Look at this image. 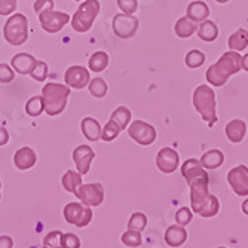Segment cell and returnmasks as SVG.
<instances>
[{
	"instance_id": "1",
	"label": "cell",
	"mask_w": 248,
	"mask_h": 248,
	"mask_svg": "<svg viewBox=\"0 0 248 248\" xmlns=\"http://www.w3.org/2000/svg\"><path fill=\"white\" fill-rule=\"evenodd\" d=\"M242 69V57L236 51L224 52L218 61L208 67L205 73L207 82L213 86H223L231 76L239 73Z\"/></svg>"
},
{
	"instance_id": "2",
	"label": "cell",
	"mask_w": 248,
	"mask_h": 248,
	"mask_svg": "<svg viewBox=\"0 0 248 248\" xmlns=\"http://www.w3.org/2000/svg\"><path fill=\"white\" fill-rule=\"evenodd\" d=\"M70 91H72V88L67 85L48 82L42 88L45 111H46L49 116L61 115L67 106V100L70 97Z\"/></svg>"
},
{
	"instance_id": "3",
	"label": "cell",
	"mask_w": 248,
	"mask_h": 248,
	"mask_svg": "<svg viewBox=\"0 0 248 248\" xmlns=\"http://www.w3.org/2000/svg\"><path fill=\"white\" fill-rule=\"evenodd\" d=\"M193 106L198 113L202 116L210 126H213L217 122V113H216V94L214 89L207 85H199L193 91Z\"/></svg>"
},
{
	"instance_id": "4",
	"label": "cell",
	"mask_w": 248,
	"mask_h": 248,
	"mask_svg": "<svg viewBox=\"0 0 248 248\" xmlns=\"http://www.w3.org/2000/svg\"><path fill=\"white\" fill-rule=\"evenodd\" d=\"M3 37L12 46H21L29 39V19L24 14H14L3 27Z\"/></svg>"
},
{
	"instance_id": "5",
	"label": "cell",
	"mask_w": 248,
	"mask_h": 248,
	"mask_svg": "<svg viewBox=\"0 0 248 248\" xmlns=\"http://www.w3.org/2000/svg\"><path fill=\"white\" fill-rule=\"evenodd\" d=\"M100 14V2L98 0H85L78 8L75 15L72 16V27L78 33H86L91 30L95 18Z\"/></svg>"
},
{
	"instance_id": "6",
	"label": "cell",
	"mask_w": 248,
	"mask_h": 248,
	"mask_svg": "<svg viewBox=\"0 0 248 248\" xmlns=\"http://www.w3.org/2000/svg\"><path fill=\"white\" fill-rule=\"evenodd\" d=\"M64 218L67 223L73 224L76 228H85L93 220V210L86 204H79V202H70L62 210Z\"/></svg>"
},
{
	"instance_id": "7",
	"label": "cell",
	"mask_w": 248,
	"mask_h": 248,
	"mask_svg": "<svg viewBox=\"0 0 248 248\" xmlns=\"http://www.w3.org/2000/svg\"><path fill=\"white\" fill-rule=\"evenodd\" d=\"M128 135L140 146H150L156 141L157 132L153 125L144 121H134L128 125Z\"/></svg>"
},
{
	"instance_id": "8",
	"label": "cell",
	"mask_w": 248,
	"mask_h": 248,
	"mask_svg": "<svg viewBox=\"0 0 248 248\" xmlns=\"http://www.w3.org/2000/svg\"><path fill=\"white\" fill-rule=\"evenodd\" d=\"M111 27H113V33L118 37H121V39H131V37L135 36V33L139 31L140 21H139L137 16L122 12V14H118L113 18Z\"/></svg>"
},
{
	"instance_id": "9",
	"label": "cell",
	"mask_w": 248,
	"mask_h": 248,
	"mask_svg": "<svg viewBox=\"0 0 248 248\" xmlns=\"http://www.w3.org/2000/svg\"><path fill=\"white\" fill-rule=\"evenodd\" d=\"M72 16L65 12H58L54 9H48L39 14V21L40 26L45 31L48 33H58L60 30L64 29L65 24H69Z\"/></svg>"
},
{
	"instance_id": "10",
	"label": "cell",
	"mask_w": 248,
	"mask_h": 248,
	"mask_svg": "<svg viewBox=\"0 0 248 248\" xmlns=\"http://www.w3.org/2000/svg\"><path fill=\"white\" fill-rule=\"evenodd\" d=\"M75 195L78 196V199L82 201V204H86L89 207H98L104 201V187L100 183L80 185Z\"/></svg>"
},
{
	"instance_id": "11",
	"label": "cell",
	"mask_w": 248,
	"mask_h": 248,
	"mask_svg": "<svg viewBox=\"0 0 248 248\" xmlns=\"http://www.w3.org/2000/svg\"><path fill=\"white\" fill-rule=\"evenodd\" d=\"M180 155L172 147H164L156 155V167L164 174H171L178 170Z\"/></svg>"
},
{
	"instance_id": "12",
	"label": "cell",
	"mask_w": 248,
	"mask_h": 248,
	"mask_svg": "<svg viewBox=\"0 0 248 248\" xmlns=\"http://www.w3.org/2000/svg\"><path fill=\"white\" fill-rule=\"evenodd\" d=\"M228 182L238 196H248V167L238 165L228 174Z\"/></svg>"
},
{
	"instance_id": "13",
	"label": "cell",
	"mask_w": 248,
	"mask_h": 248,
	"mask_svg": "<svg viewBox=\"0 0 248 248\" xmlns=\"http://www.w3.org/2000/svg\"><path fill=\"white\" fill-rule=\"evenodd\" d=\"M208 182L210 178L205 177V178H199L196 182L190 183L189 187H190V207H192V211L193 213H198L199 208L202 207V204L208 199V196L211 195L208 192Z\"/></svg>"
},
{
	"instance_id": "14",
	"label": "cell",
	"mask_w": 248,
	"mask_h": 248,
	"mask_svg": "<svg viewBox=\"0 0 248 248\" xmlns=\"http://www.w3.org/2000/svg\"><path fill=\"white\" fill-rule=\"evenodd\" d=\"M64 80L67 86H70L73 89H82L88 86L89 80H91V76H89L88 69H85L83 65H72L67 69L64 75Z\"/></svg>"
},
{
	"instance_id": "15",
	"label": "cell",
	"mask_w": 248,
	"mask_h": 248,
	"mask_svg": "<svg viewBox=\"0 0 248 248\" xmlns=\"http://www.w3.org/2000/svg\"><path fill=\"white\" fill-rule=\"evenodd\" d=\"M72 157H73V161H75V164H76L78 171H79L82 175H85V174H88L89 167H91V164H93V161H94L95 152H94L91 147H89V146L82 144V146H78V147L73 150Z\"/></svg>"
},
{
	"instance_id": "16",
	"label": "cell",
	"mask_w": 248,
	"mask_h": 248,
	"mask_svg": "<svg viewBox=\"0 0 248 248\" xmlns=\"http://www.w3.org/2000/svg\"><path fill=\"white\" fill-rule=\"evenodd\" d=\"M182 175L185 177V180L187 182V185L196 182V180H199V178H205V177H208V174H207L205 168L202 167L201 161L193 159V157H192V159H187V161L182 165Z\"/></svg>"
},
{
	"instance_id": "17",
	"label": "cell",
	"mask_w": 248,
	"mask_h": 248,
	"mask_svg": "<svg viewBox=\"0 0 248 248\" xmlns=\"http://www.w3.org/2000/svg\"><path fill=\"white\" fill-rule=\"evenodd\" d=\"M36 162H37V155L31 147H21L16 150V153L14 156V164L21 171L33 168L36 165Z\"/></svg>"
},
{
	"instance_id": "18",
	"label": "cell",
	"mask_w": 248,
	"mask_h": 248,
	"mask_svg": "<svg viewBox=\"0 0 248 248\" xmlns=\"http://www.w3.org/2000/svg\"><path fill=\"white\" fill-rule=\"evenodd\" d=\"M37 60L26 52H19L16 55L12 57L11 60V67L18 73V75H30V72L33 70V67L36 65Z\"/></svg>"
},
{
	"instance_id": "19",
	"label": "cell",
	"mask_w": 248,
	"mask_h": 248,
	"mask_svg": "<svg viewBox=\"0 0 248 248\" xmlns=\"http://www.w3.org/2000/svg\"><path fill=\"white\" fill-rule=\"evenodd\" d=\"M224 134H226V137L229 139L231 143L238 144L244 140L247 134V124L242 119H233L224 128Z\"/></svg>"
},
{
	"instance_id": "20",
	"label": "cell",
	"mask_w": 248,
	"mask_h": 248,
	"mask_svg": "<svg viewBox=\"0 0 248 248\" xmlns=\"http://www.w3.org/2000/svg\"><path fill=\"white\" fill-rule=\"evenodd\" d=\"M80 129L89 141H98L101 139V125L94 118H83L80 122Z\"/></svg>"
},
{
	"instance_id": "21",
	"label": "cell",
	"mask_w": 248,
	"mask_h": 248,
	"mask_svg": "<svg viewBox=\"0 0 248 248\" xmlns=\"http://www.w3.org/2000/svg\"><path fill=\"white\" fill-rule=\"evenodd\" d=\"M187 239V232L183 226L180 224H174V226H170L165 232V242L170 247H180L183 245Z\"/></svg>"
},
{
	"instance_id": "22",
	"label": "cell",
	"mask_w": 248,
	"mask_h": 248,
	"mask_svg": "<svg viewBox=\"0 0 248 248\" xmlns=\"http://www.w3.org/2000/svg\"><path fill=\"white\" fill-rule=\"evenodd\" d=\"M186 16L195 22H202L210 16V8L205 2H192L186 9Z\"/></svg>"
},
{
	"instance_id": "23",
	"label": "cell",
	"mask_w": 248,
	"mask_h": 248,
	"mask_svg": "<svg viewBox=\"0 0 248 248\" xmlns=\"http://www.w3.org/2000/svg\"><path fill=\"white\" fill-rule=\"evenodd\" d=\"M223 162H224V155L221 150H217V149H211L205 152L201 157V164L205 170H216L221 167Z\"/></svg>"
},
{
	"instance_id": "24",
	"label": "cell",
	"mask_w": 248,
	"mask_h": 248,
	"mask_svg": "<svg viewBox=\"0 0 248 248\" xmlns=\"http://www.w3.org/2000/svg\"><path fill=\"white\" fill-rule=\"evenodd\" d=\"M198 37L204 42H214L217 37H218V27L214 21H210V19H205L202 21L201 24L198 26Z\"/></svg>"
},
{
	"instance_id": "25",
	"label": "cell",
	"mask_w": 248,
	"mask_h": 248,
	"mask_svg": "<svg viewBox=\"0 0 248 248\" xmlns=\"http://www.w3.org/2000/svg\"><path fill=\"white\" fill-rule=\"evenodd\" d=\"M196 30H198L196 22L192 21V19L187 18V16L180 18V19L175 22V26H174V31H175V34H177L180 39H187V37H190L193 33H196Z\"/></svg>"
},
{
	"instance_id": "26",
	"label": "cell",
	"mask_w": 248,
	"mask_h": 248,
	"mask_svg": "<svg viewBox=\"0 0 248 248\" xmlns=\"http://www.w3.org/2000/svg\"><path fill=\"white\" fill-rule=\"evenodd\" d=\"M228 46L231 51H244L248 46V31L245 29H238L228 39Z\"/></svg>"
},
{
	"instance_id": "27",
	"label": "cell",
	"mask_w": 248,
	"mask_h": 248,
	"mask_svg": "<svg viewBox=\"0 0 248 248\" xmlns=\"http://www.w3.org/2000/svg\"><path fill=\"white\" fill-rule=\"evenodd\" d=\"M61 185L67 192L76 193V190L82 185V174L79 171H73V170L65 171V174L61 178Z\"/></svg>"
},
{
	"instance_id": "28",
	"label": "cell",
	"mask_w": 248,
	"mask_h": 248,
	"mask_svg": "<svg viewBox=\"0 0 248 248\" xmlns=\"http://www.w3.org/2000/svg\"><path fill=\"white\" fill-rule=\"evenodd\" d=\"M107 65H108V55L104 51H97L89 57L88 67H89V70L94 73L103 72L104 69H107Z\"/></svg>"
},
{
	"instance_id": "29",
	"label": "cell",
	"mask_w": 248,
	"mask_h": 248,
	"mask_svg": "<svg viewBox=\"0 0 248 248\" xmlns=\"http://www.w3.org/2000/svg\"><path fill=\"white\" fill-rule=\"evenodd\" d=\"M220 210V202H218V198L214 196V195H210L208 199L202 204V207L199 208V211L196 214H199L201 217H205V218H210V217H214L217 216Z\"/></svg>"
},
{
	"instance_id": "30",
	"label": "cell",
	"mask_w": 248,
	"mask_h": 248,
	"mask_svg": "<svg viewBox=\"0 0 248 248\" xmlns=\"http://www.w3.org/2000/svg\"><path fill=\"white\" fill-rule=\"evenodd\" d=\"M110 121H115L121 129L128 128V125L131 124V110L125 106H119L118 108H115L113 113H111Z\"/></svg>"
},
{
	"instance_id": "31",
	"label": "cell",
	"mask_w": 248,
	"mask_h": 248,
	"mask_svg": "<svg viewBox=\"0 0 248 248\" xmlns=\"http://www.w3.org/2000/svg\"><path fill=\"white\" fill-rule=\"evenodd\" d=\"M88 88H89V93H91V95L95 97V98H104L107 95V91H108V86H107V83H106V80L103 78L91 79L88 83Z\"/></svg>"
},
{
	"instance_id": "32",
	"label": "cell",
	"mask_w": 248,
	"mask_h": 248,
	"mask_svg": "<svg viewBox=\"0 0 248 248\" xmlns=\"http://www.w3.org/2000/svg\"><path fill=\"white\" fill-rule=\"evenodd\" d=\"M45 111V104H43V97L42 95H34L26 103V113L31 118H37Z\"/></svg>"
},
{
	"instance_id": "33",
	"label": "cell",
	"mask_w": 248,
	"mask_h": 248,
	"mask_svg": "<svg viewBox=\"0 0 248 248\" xmlns=\"http://www.w3.org/2000/svg\"><path fill=\"white\" fill-rule=\"evenodd\" d=\"M185 61H186V65L189 67V69H198V67H201L205 62V54L199 49H192L187 52Z\"/></svg>"
},
{
	"instance_id": "34",
	"label": "cell",
	"mask_w": 248,
	"mask_h": 248,
	"mask_svg": "<svg viewBox=\"0 0 248 248\" xmlns=\"http://www.w3.org/2000/svg\"><path fill=\"white\" fill-rule=\"evenodd\" d=\"M122 129L119 128V125L115 121H110L101 129V140H104V141H113L118 137V135H119Z\"/></svg>"
},
{
	"instance_id": "35",
	"label": "cell",
	"mask_w": 248,
	"mask_h": 248,
	"mask_svg": "<svg viewBox=\"0 0 248 248\" xmlns=\"http://www.w3.org/2000/svg\"><path fill=\"white\" fill-rule=\"evenodd\" d=\"M146 226H147V217H146V214H143V213H134V214L129 217L128 229L143 232Z\"/></svg>"
},
{
	"instance_id": "36",
	"label": "cell",
	"mask_w": 248,
	"mask_h": 248,
	"mask_svg": "<svg viewBox=\"0 0 248 248\" xmlns=\"http://www.w3.org/2000/svg\"><path fill=\"white\" fill-rule=\"evenodd\" d=\"M122 242L126 245V247H140L141 245V232L139 231H132V229H128L124 235H122Z\"/></svg>"
},
{
	"instance_id": "37",
	"label": "cell",
	"mask_w": 248,
	"mask_h": 248,
	"mask_svg": "<svg viewBox=\"0 0 248 248\" xmlns=\"http://www.w3.org/2000/svg\"><path fill=\"white\" fill-rule=\"evenodd\" d=\"M31 78L37 82H43L48 78V64L45 61H37L36 65L33 67V70L30 72Z\"/></svg>"
},
{
	"instance_id": "38",
	"label": "cell",
	"mask_w": 248,
	"mask_h": 248,
	"mask_svg": "<svg viewBox=\"0 0 248 248\" xmlns=\"http://www.w3.org/2000/svg\"><path fill=\"white\" fill-rule=\"evenodd\" d=\"M61 238H62V233L60 231L49 232L43 238V245L48 248H61Z\"/></svg>"
},
{
	"instance_id": "39",
	"label": "cell",
	"mask_w": 248,
	"mask_h": 248,
	"mask_svg": "<svg viewBox=\"0 0 248 248\" xmlns=\"http://www.w3.org/2000/svg\"><path fill=\"white\" fill-rule=\"evenodd\" d=\"M192 218H193V214H192L190 208H187V207H182L175 213V221H177V224H180V226H187V224L192 221Z\"/></svg>"
},
{
	"instance_id": "40",
	"label": "cell",
	"mask_w": 248,
	"mask_h": 248,
	"mask_svg": "<svg viewBox=\"0 0 248 248\" xmlns=\"http://www.w3.org/2000/svg\"><path fill=\"white\" fill-rule=\"evenodd\" d=\"M15 79V70L9 64L0 62V83H11Z\"/></svg>"
},
{
	"instance_id": "41",
	"label": "cell",
	"mask_w": 248,
	"mask_h": 248,
	"mask_svg": "<svg viewBox=\"0 0 248 248\" xmlns=\"http://www.w3.org/2000/svg\"><path fill=\"white\" fill-rule=\"evenodd\" d=\"M118 2V6L119 9L124 12V14H131L134 15L139 9V2L137 0H116Z\"/></svg>"
},
{
	"instance_id": "42",
	"label": "cell",
	"mask_w": 248,
	"mask_h": 248,
	"mask_svg": "<svg viewBox=\"0 0 248 248\" xmlns=\"http://www.w3.org/2000/svg\"><path fill=\"white\" fill-rule=\"evenodd\" d=\"M80 239L75 233H62L61 238V248H79Z\"/></svg>"
},
{
	"instance_id": "43",
	"label": "cell",
	"mask_w": 248,
	"mask_h": 248,
	"mask_svg": "<svg viewBox=\"0 0 248 248\" xmlns=\"http://www.w3.org/2000/svg\"><path fill=\"white\" fill-rule=\"evenodd\" d=\"M16 0H0V15L8 16L12 15L16 9Z\"/></svg>"
},
{
	"instance_id": "44",
	"label": "cell",
	"mask_w": 248,
	"mask_h": 248,
	"mask_svg": "<svg viewBox=\"0 0 248 248\" xmlns=\"http://www.w3.org/2000/svg\"><path fill=\"white\" fill-rule=\"evenodd\" d=\"M54 0H36L33 9L36 11V14L39 15L43 11H48V9H54Z\"/></svg>"
},
{
	"instance_id": "45",
	"label": "cell",
	"mask_w": 248,
	"mask_h": 248,
	"mask_svg": "<svg viewBox=\"0 0 248 248\" xmlns=\"http://www.w3.org/2000/svg\"><path fill=\"white\" fill-rule=\"evenodd\" d=\"M9 141V132L5 126H0V147Z\"/></svg>"
},
{
	"instance_id": "46",
	"label": "cell",
	"mask_w": 248,
	"mask_h": 248,
	"mask_svg": "<svg viewBox=\"0 0 248 248\" xmlns=\"http://www.w3.org/2000/svg\"><path fill=\"white\" fill-rule=\"evenodd\" d=\"M14 247V241L11 236H0V248H12Z\"/></svg>"
},
{
	"instance_id": "47",
	"label": "cell",
	"mask_w": 248,
	"mask_h": 248,
	"mask_svg": "<svg viewBox=\"0 0 248 248\" xmlns=\"http://www.w3.org/2000/svg\"><path fill=\"white\" fill-rule=\"evenodd\" d=\"M242 69H244L245 72H248V54H245V55L242 57Z\"/></svg>"
},
{
	"instance_id": "48",
	"label": "cell",
	"mask_w": 248,
	"mask_h": 248,
	"mask_svg": "<svg viewBox=\"0 0 248 248\" xmlns=\"http://www.w3.org/2000/svg\"><path fill=\"white\" fill-rule=\"evenodd\" d=\"M242 213H244L245 216H248V199H245V201L242 202Z\"/></svg>"
},
{
	"instance_id": "49",
	"label": "cell",
	"mask_w": 248,
	"mask_h": 248,
	"mask_svg": "<svg viewBox=\"0 0 248 248\" xmlns=\"http://www.w3.org/2000/svg\"><path fill=\"white\" fill-rule=\"evenodd\" d=\"M216 2H217V3H220V5H224V3H228L229 0H216Z\"/></svg>"
},
{
	"instance_id": "50",
	"label": "cell",
	"mask_w": 248,
	"mask_h": 248,
	"mask_svg": "<svg viewBox=\"0 0 248 248\" xmlns=\"http://www.w3.org/2000/svg\"><path fill=\"white\" fill-rule=\"evenodd\" d=\"M0 189H2V183H0ZM0 199H2V193H0Z\"/></svg>"
},
{
	"instance_id": "51",
	"label": "cell",
	"mask_w": 248,
	"mask_h": 248,
	"mask_svg": "<svg viewBox=\"0 0 248 248\" xmlns=\"http://www.w3.org/2000/svg\"><path fill=\"white\" fill-rule=\"evenodd\" d=\"M217 248H226V247H217Z\"/></svg>"
},
{
	"instance_id": "52",
	"label": "cell",
	"mask_w": 248,
	"mask_h": 248,
	"mask_svg": "<svg viewBox=\"0 0 248 248\" xmlns=\"http://www.w3.org/2000/svg\"><path fill=\"white\" fill-rule=\"evenodd\" d=\"M42 248H48V247H45V245H43V247H42Z\"/></svg>"
},
{
	"instance_id": "53",
	"label": "cell",
	"mask_w": 248,
	"mask_h": 248,
	"mask_svg": "<svg viewBox=\"0 0 248 248\" xmlns=\"http://www.w3.org/2000/svg\"><path fill=\"white\" fill-rule=\"evenodd\" d=\"M75 2H80V0H75Z\"/></svg>"
}]
</instances>
